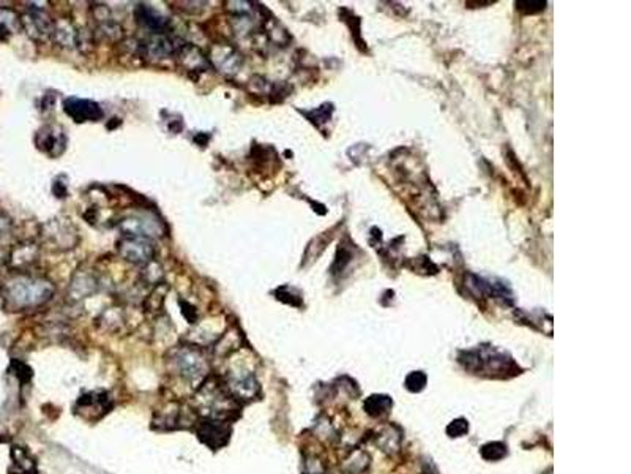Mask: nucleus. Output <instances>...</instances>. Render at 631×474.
I'll return each mask as SVG.
<instances>
[{
  "label": "nucleus",
  "instance_id": "10",
  "mask_svg": "<svg viewBox=\"0 0 631 474\" xmlns=\"http://www.w3.org/2000/svg\"><path fill=\"white\" fill-rule=\"evenodd\" d=\"M45 239H48L52 246L59 250L73 248V246L77 242V233L76 229L70 223H65L64 220H54L46 226Z\"/></svg>",
  "mask_w": 631,
  "mask_h": 474
},
{
  "label": "nucleus",
  "instance_id": "3",
  "mask_svg": "<svg viewBox=\"0 0 631 474\" xmlns=\"http://www.w3.org/2000/svg\"><path fill=\"white\" fill-rule=\"evenodd\" d=\"M119 226L123 231V236H140L149 239L161 236L164 231L163 222L150 212H136L127 215L120 220Z\"/></svg>",
  "mask_w": 631,
  "mask_h": 474
},
{
  "label": "nucleus",
  "instance_id": "14",
  "mask_svg": "<svg viewBox=\"0 0 631 474\" xmlns=\"http://www.w3.org/2000/svg\"><path fill=\"white\" fill-rule=\"evenodd\" d=\"M134 16H136V21L140 25L152 30L150 34H166V30L169 27L168 19L156 12L155 8L150 7V5L139 3L136 10H134Z\"/></svg>",
  "mask_w": 631,
  "mask_h": 474
},
{
  "label": "nucleus",
  "instance_id": "15",
  "mask_svg": "<svg viewBox=\"0 0 631 474\" xmlns=\"http://www.w3.org/2000/svg\"><path fill=\"white\" fill-rule=\"evenodd\" d=\"M36 257H38V248H36L35 244L30 242H24L21 246L14 247L13 252L10 253V264L13 265L14 269H25L29 268L30 264H34L36 261Z\"/></svg>",
  "mask_w": 631,
  "mask_h": 474
},
{
  "label": "nucleus",
  "instance_id": "24",
  "mask_svg": "<svg viewBox=\"0 0 631 474\" xmlns=\"http://www.w3.org/2000/svg\"><path fill=\"white\" fill-rule=\"evenodd\" d=\"M467 430H469V427H467V424H466V420L460 419V420L451 422V425L448 427V430H447V431H448V435L456 436V438H458V436H461V435L466 434Z\"/></svg>",
  "mask_w": 631,
  "mask_h": 474
},
{
  "label": "nucleus",
  "instance_id": "18",
  "mask_svg": "<svg viewBox=\"0 0 631 474\" xmlns=\"http://www.w3.org/2000/svg\"><path fill=\"white\" fill-rule=\"evenodd\" d=\"M19 29L21 18L18 14L10 8H0V38H5L10 34L18 32Z\"/></svg>",
  "mask_w": 631,
  "mask_h": 474
},
{
  "label": "nucleus",
  "instance_id": "1",
  "mask_svg": "<svg viewBox=\"0 0 631 474\" xmlns=\"http://www.w3.org/2000/svg\"><path fill=\"white\" fill-rule=\"evenodd\" d=\"M52 294H54V286L51 281L25 274L16 275L3 286V298L14 310L43 305L52 298Z\"/></svg>",
  "mask_w": 631,
  "mask_h": 474
},
{
  "label": "nucleus",
  "instance_id": "25",
  "mask_svg": "<svg viewBox=\"0 0 631 474\" xmlns=\"http://www.w3.org/2000/svg\"><path fill=\"white\" fill-rule=\"evenodd\" d=\"M10 228H12V222H10L8 217H5L3 213H0V239L7 236L10 233Z\"/></svg>",
  "mask_w": 631,
  "mask_h": 474
},
{
  "label": "nucleus",
  "instance_id": "8",
  "mask_svg": "<svg viewBox=\"0 0 631 474\" xmlns=\"http://www.w3.org/2000/svg\"><path fill=\"white\" fill-rule=\"evenodd\" d=\"M64 109L71 119H75V122H97L103 119L104 111L98 103L92 100H86V98L70 97L64 102Z\"/></svg>",
  "mask_w": 631,
  "mask_h": 474
},
{
  "label": "nucleus",
  "instance_id": "22",
  "mask_svg": "<svg viewBox=\"0 0 631 474\" xmlns=\"http://www.w3.org/2000/svg\"><path fill=\"white\" fill-rule=\"evenodd\" d=\"M425 383H426V377L421 372L410 373L408 379H406V386H408V389L412 390V392H419V390L423 389Z\"/></svg>",
  "mask_w": 631,
  "mask_h": 474
},
{
  "label": "nucleus",
  "instance_id": "17",
  "mask_svg": "<svg viewBox=\"0 0 631 474\" xmlns=\"http://www.w3.org/2000/svg\"><path fill=\"white\" fill-rule=\"evenodd\" d=\"M13 466L12 474H35V463L23 447H13L12 451Z\"/></svg>",
  "mask_w": 631,
  "mask_h": 474
},
{
  "label": "nucleus",
  "instance_id": "16",
  "mask_svg": "<svg viewBox=\"0 0 631 474\" xmlns=\"http://www.w3.org/2000/svg\"><path fill=\"white\" fill-rule=\"evenodd\" d=\"M52 36L57 40V43L66 46V48H75L77 41H79V34L66 21H60V23L54 24V35Z\"/></svg>",
  "mask_w": 631,
  "mask_h": 474
},
{
  "label": "nucleus",
  "instance_id": "12",
  "mask_svg": "<svg viewBox=\"0 0 631 474\" xmlns=\"http://www.w3.org/2000/svg\"><path fill=\"white\" fill-rule=\"evenodd\" d=\"M229 435H231V429L226 422L221 420H206L202 422L197 429V436L206 442L207 446L210 447H220L223 445H226V441L229 440Z\"/></svg>",
  "mask_w": 631,
  "mask_h": 474
},
{
  "label": "nucleus",
  "instance_id": "19",
  "mask_svg": "<svg viewBox=\"0 0 631 474\" xmlns=\"http://www.w3.org/2000/svg\"><path fill=\"white\" fill-rule=\"evenodd\" d=\"M390 406H392V402H390L388 397H384V395H373V397H369L367 402H364V410L371 416H380L387 413Z\"/></svg>",
  "mask_w": 631,
  "mask_h": 474
},
{
  "label": "nucleus",
  "instance_id": "21",
  "mask_svg": "<svg viewBox=\"0 0 631 474\" xmlns=\"http://www.w3.org/2000/svg\"><path fill=\"white\" fill-rule=\"evenodd\" d=\"M332 111H333L332 105H325V106H321V108L314 109V111L304 112V114H305V116H308V119H310L312 123L319 125V122H327L328 119H330Z\"/></svg>",
  "mask_w": 631,
  "mask_h": 474
},
{
  "label": "nucleus",
  "instance_id": "5",
  "mask_svg": "<svg viewBox=\"0 0 631 474\" xmlns=\"http://www.w3.org/2000/svg\"><path fill=\"white\" fill-rule=\"evenodd\" d=\"M208 62L224 75H236L242 67V54L227 43H216L208 53Z\"/></svg>",
  "mask_w": 631,
  "mask_h": 474
},
{
  "label": "nucleus",
  "instance_id": "13",
  "mask_svg": "<svg viewBox=\"0 0 631 474\" xmlns=\"http://www.w3.org/2000/svg\"><path fill=\"white\" fill-rule=\"evenodd\" d=\"M226 388L234 399L238 400H249L258 394V381L254 379L253 375L249 373H234L227 378Z\"/></svg>",
  "mask_w": 631,
  "mask_h": 474
},
{
  "label": "nucleus",
  "instance_id": "20",
  "mask_svg": "<svg viewBox=\"0 0 631 474\" xmlns=\"http://www.w3.org/2000/svg\"><path fill=\"white\" fill-rule=\"evenodd\" d=\"M166 293H168V288H166L164 285H156L153 293L149 296L147 300H145V309H147L149 311H152V313L158 311L161 307H163Z\"/></svg>",
  "mask_w": 631,
  "mask_h": 474
},
{
  "label": "nucleus",
  "instance_id": "9",
  "mask_svg": "<svg viewBox=\"0 0 631 474\" xmlns=\"http://www.w3.org/2000/svg\"><path fill=\"white\" fill-rule=\"evenodd\" d=\"M175 59L177 64L186 73H197L199 75V73H204L212 67L208 57L197 46L191 43L179 46L175 51Z\"/></svg>",
  "mask_w": 631,
  "mask_h": 474
},
{
  "label": "nucleus",
  "instance_id": "2",
  "mask_svg": "<svg viewBox=\"0 0 631 474\" xmlns=\"http://www.w3.org/2000/svg\"><path fill=\"white\" fill-rule=\"evenodd\" d=\"M174 362L179 368V373L188 383L201 384L207 377L208 364L202 353L195 348H182L175 353Z\"/></svg>",
  "mask_w": 631,
  "mask_h": 474
},
{
  "label": "nucleus",
  "instance_id": "7",
  "mask_svg": "<svg viewBox=\"0 0 631 474\" xmlns=\"http://www.w3.org/2000/svg\"><path fill=\"white\" fill-rule=\"evenodd\" d=\"M35 143L41 152L49 155V157H59V155L64 154L66 147V137L64 128L59 127V125H45L36 133Z\"/></svg>",
  "mask_w": 631,
  "mask_h": 474
},
{
  "label": "nucleus",
  "instance_id": "23",
  "mask_svg": "<svg viewBox=\"0 0 631 474\" xmlns=\"http://www.w3.org/2000/svg\"><path fill=\"white\" fill-rule=\"evenodd\" d=\"M545 7L546 2H516V8L523 13H539Z\"/></svg>",
  "mask_w": 631,
  "mask_h": 474
},
{
  "label": "nucleus",
  "instance_id": "4",
  "mask_svg": "<svg viewBox=\"0 0 631 474\" xmlns=\"http://www.w3.org/2000/svg\"><path fill=\"white\" fill-rule=\"evenodd\" d=\"M119 253L125 261L147 265L150 261H153L155 247L149 237L123 236L119 242Z\"/></svg>",
  "mask_w": 631,
  "mask_h": 474
},
{
  "label": "nucleus",
  "instance_id": "6",
  "mask_svg": "<svg viewBox=\"0 0 631 474\" xmlns=\"http://www.w3.org/2000/svg\"><path fill=\"white\" fill-rule=\"evenodd\" d=\"M21 27L36 41H46L54 35V23L43 10L38 8L30 10L21 16Z\"/></svg>",
  "mask_w": 631,
  "mask_h": 474
},
{
  "label": "nucleus",
  "instance_id": "11",
  "mask_svg": "<svg viewBox=\"0 0 631 474\" xmlns=\"http://www.w3.org/2000/svg\"><path fill=\"white\" fill-rule=\"evenodd\" d=\"M140 51L147 59L161 60L175 54L177 48L174 46V40L166 34H150L149 38H145L140 45Z\"/></svg>",
  "mask_w": 631,
  "mask_h": 474
}]
</instances>
